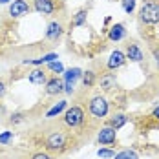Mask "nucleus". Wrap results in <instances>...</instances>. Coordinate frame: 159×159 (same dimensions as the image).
I'll list each match as a JSON object with an SVG mask.
<instances>
[{
    "label": "nucleus",
    "instance_id": "f257e3e1",
    "mask_svg": "<svg viewBox=\"0 0 159 159\" xmlns=\"http://www.w3.org/2000/svg\"><path fill=\"white\" fill-rule=\"evenodd\" d=\"M139 18L141 22L154 26L159 22V2L157 0H144L141 9H139Z\"/></svg>",
    "mask_w": 159,
    "mask_h": 159
},
{
    "label": "nucleus",
    "instance_id": "f03ea898",
    "mask_svg": "<svg viewBox=\"0 0 159 159\" xmlns=\"http://www.w3.org/2000/svg\"><path fill=\"white\" fill-rule=\"evenodd\" d=\"M88 110L92 113V117L95 119H104L110 111V104H108V99L104 95H95L90 99L88 102Z\"/></svg>",
    "mask_w": 159,
    "mask_h": 159
},
{
    "label": "nucleus",
    "instance_id": "7ed1b4c3",
    "mask_svg": "<svg viewBox=\"0 0 159 159\" xmlns=\"http://www.w3.org/2000/svg\"><path fill=\"white\" fill-rule=\"evenodd\" d=\"M68 141H70V137L64 132L57 130V132H51L46 137V148L49 152H62L68 148Z\"/></svg>",
    "mask_w": 159,
    "mask_h": 159
},
{
    "label": "nucleus",
    "instance_id": "20e7f679",
    "mask_svg": "<svg viewBox=\"0 0 159 159\" xmlns=\"http://www.w3.org/2000/svg\"><path fill=\"white\" fill-rule=\"evenodd\" d=\"M64 125L68 128H79L84 125V111L80 106H71L64 111Z\"/></svg>",
    "mask_w": 159,
    "mask_h": 159
},
{
    "label": "nucleus",
    "instance_id": "39448f33",
    "mask_svg": "<svg viewBox=\"0 0 159 159\" xmlns=\"http://www.w3.org/2000/svg\"><path fill=\"white\" fill-rule=\"evenodd\" d=\"M82 70L80 68H70L64 71V92L66 93H73L75 92V82L82 77Z\"/></svg>",
    "mask_w": 159,
    "mask_h": 159
},
{
    "label": "nucleus",
    "instance_id": "423d86ee",
    "mask_svg": "<svg viewBox=\"0 0 159 159\" xmlns=\"http://www.w3.org/2000/svg\"><path fill=\"white\" fill-rule=\"evenodd\" d=\"M97 141L99 144H104V146H111V144H115L117 141V130L111 126H102L99 130V134H97Z\"/></svg>",
    "mask_w": 159,
    "mask_h": 159
},
{
    "label": "nucleus",
    "instance_id": "0eeeda50",
    "mask_svg": "<svg viewBox=\"0 0 159 159\" xmlns=\"http://www.w3.org/2000/svg\"><path fill=\"white\" fill-rule=\"evenodd\" d=\"M125 62H126V53H123L121 49H115V51H111V53H110L106 66H108V70H110V71H115V70L123 68Z\"/></svg>",
    "mask_w": 159,
    "mask_h": 159
},
{
    "label": "nucleus",
    "instance_id": "6e6552de",
    "mask_svg": "<svg viewBox=\"0 0 159 159\" xmlns=\"http://www.w3.org/2000/svg\"><path fill=\"white\" fill-rule=\"evenodd\" d=\"M30 4L26 2V0H13L11 4H9V15L13 16V18H20V16L28 15L30 13Z\"/></svg>",
    "mask_w": 159,
    "mask_h": 159
},
{
    "label": "nucleus",
    "instance_id": "1a4fd4ad",
    "mask_svg": "<svg viewBox=\"0 0 159 159\" xmlns=\"http://www.w3.org/2000/svg\"><path fill=\"white\" fill-rule=\"evenodd\" d=\"M46 88V95H59V93H62L64 92V80L59 79V77H51L48 79V82L44 84Z\"/></svg>",
    "mask_w": 159,
    "mask_h": 159
},
{
    "label": "nucleus",
    "instance_id": "9d476101",
    "mask_svg": "<svg viewBox=\"0 0 159 159\" xmlns=\"http://www.w3.org/2000/svg\"><path fill=\"white\" fill-rule=\"evenodd\" d=\"M62 35H64V28H62V24H61V22H57V20L49 22V24H48V30H46V39H48V40L57 42Z\"/></svg>",
    "mask_w": 159,
    "mask_h": 159
},
{
    "label": "nucleus",
    "instance_id": "9b49d317",
    "mask_svg": "<svg viewBox=\"0 0 159 159\" xmlns=\"http://www.w3.org/2000/svg\"><path fill=\"white\" fill-rule=\"evenodd\" d=\"M33 7L37 13H42V15H51L55 11V0H33Z\"/></svg>",
    "mask_w": 159,
    "mask_h": 159
},
{
    "label": "nucleus",
    "instance_id": "f8f14e48",
    "mask_svg": "<svg viewBox=\"0 0 159 159\" xmlns=\"http://www.w3.org/2000/svg\"><path fill=\"white\" fill-rule=\"evenodd\" d=\"M28 79L31 84L35 86H42V84H46L48 82V77H46V71L42 70V68H35L30 71V75H28Z\"/></svg>",
    "mask_w": 159,
    "mask_h": 159
},
{
    "label": "nucleus",
    "instance_id": "ddd939ff",
    "mask_svg": "<svg viewBox=\"0 0 159 159\" xmlns=\"http://www.w3.org/2000/svg\"><path fill=\"white\" fill-rule=\"evenodd\" d=\"M126 37V30H125V24H113L108 31V39L111 42H119Z\"/></svg>",
    "mask_w": 159,
    "mask_h": 159
},
{
    "label": "nucleus",
    "instance_id": "4468645a",
    "mask_svg": "<svg viewBox=\"0 0 159 159\" xmlns=\"http://www.w3.org/2000/svg\"><path fill=\"white\" fill-rule=\"evenodd\" d=\"M126 59H130L132 62H143V59H144L143 49L139 48L137 44H128V48H126Z\"/></svg>",
    "mask_w": 159,
    "mask_h": 159
},
{
    "label": "nucleus",
    "instance_id": "2eb2a0df",
    "mask_svg": "<svg viewBox=\"0 0 159 159\" xmlns=\"http://www.w3.org/2000/svg\"><path fill=\"white\" fill-rule=\"evenodd\" d=\"M101 88L104 90V92H110L115 88V84H117V77H115V73H104V75H101Z\"/></svg>",
    "mask_w": 159,
    "mask_h": 159
},
{
    "label": "nucleus",
    "instance_id": "dca6fc26",
    "mask_svg": "<svg viewBox=\"0 0 159 159\" xmlns=\"http://www.w3.org/2000/svg\"><path fill=\"white\" fill-rule=\"evenodd\" d=\"M128 123V117L125 113H115V115H111L110 121H108V126L115 128V130H119V128H123L125 125Z\"/></svg>",
    "mask_w": 159,
    "mask_h": 159
},
{
    "label": "nucleus",
    "instance_id": "f3484780",
    "mask_svg": "<svg viewBox=\"0 0 159 159\" xmlns=\"http://www.w3.org/2000/svg\"><path fill=\"white\" fill-rule=\"evenodd\" d=\"M66 108H68V101H59L55 106H51V108L46 111V117H48V119H53V117L61 115L62 111H66Z\"/></svg>",
    "mask_w": 159,
    "mask_h": 159
},
{
    "label": "nucleus",
    "instance_id": "a211bd4d",
    "mask_svg": "<svg viewBox=\"0 0 159 159\" xmlns=\"http://www.w3.org/2000/svg\"><path fill=\"white\" fill-rule=\"evenodd\" d=\"M59 59V55L57 53H48V55H44V57H40V59H33V61H24V64H33V66H42V64H48L51 61H57Z\"/></svg>",
    "mask_w": 159,
    "mask_h": 159
},
{
    "label": "nucleus",
    "instance_id": "6ab92c4d",
    "mask_svg": "<svg viewBox=\"0 0 159 159\" xmlns=\"http://www.w3.org/2000/svg\"><path fill=\"white\" fill-rule=\"evenodd\" d=\"M95 80H97V77H95V73H93L92 70H86V71L82 73V82H84L86 88H92V86L95 84Z\"/></svg>",
    "mask_w": 159,
    "mask_h": 159
},
{
    "label": "nucleus",
    "instance_id": "aec40b11",
    "mask_svg": "<svg viewBox=\"0 0 159 159\" xmlns=\"http://www.w3.org/2000/svg\"><path fill=\"white\" fill-rule=\"evenodd\" d=\"M113 159H139V156H137V152H135V150L126 148V150H121L119 154H115V157H113Z\"/></svg>",
    "mask_w": 159,
    "mask_h": 159
},
{
    "label": "nucleus",
    "instance_id": "412c9836",
    "mask_svg": "<svg viewBox=\"0 0 159 159\" xmlns=\"http://www.w3.org/2000/svg\"><path fill=\"white\" fill-rule=\"evenodd\" d=\"M86 16H88V11L86 9H79L75 16H73V26H84L86 24Z\"/></svg>",
    "mask_w": 159,
    "mask_h": 159
},
{
    "label": "nucleus",
    "instance_id": "4be33fe9",
    "mask_svg": "<svg viewBox=\"0 0 159 159\" xmlns=\"http://www.w3.org/2000/svg\"><path fill=\"white\" fill-rule=\"evenodd\" d=\"M97 156L101 159H113L115 157V152H113L111 148H99V150H97Z\"/></svg>",
    "mask_w": 159,
    "mask_h": 159
},
{
    "label": "nucleus",
    "instance_id": "5701e85b",
    "mask_svg": "<svg viewBox=\"0 0 159 159\" xmlns=\"http://www.w3.org/2000/svg\"><path fill=\"white\" fill-rule=\"evenodd\" d=\"M135 0H121V6H123V9H125V13H134V9H135Z\"/></svg>",
    "mask_w": 159,
    "mask_h": 159
},
{
    "label": "nucleus",
    "instance_id": "b1692460",
    "mask_svg": "<svg viewBox=\"0 0 159 159\" xmlns=\"http://www.w3.org/2000/svg\"><path fill=\"white\" fill-rule=\"evenodd\" d=\"M48 68L53 71V73H64V66H62V62H59V61H51V62H48Z\"/></svg>",
    "mask_w": 159,
    "mask_h": 159
},
{
    "label": "nucleus",
    "instance_id": "393cba45",
    "mask_svg": "<svg viewBox=\"0 0 159 159\" xmlns=\"http://www.w3.org/2000/svg\"><path fill=\"white\" fill-rule=\"evenodd\" d=\"M11 139H13V132H4V134H0V144H7Z\"/></svg>",
    "mask_w": 159,
    "mask_h": 159
},
{
    "label": "nucleus",
    "instance_id": "a878e982",
    "mask_svg": "<svg viewBox=\"0 0 159 159\" xmlns=\"http://www.w3.org/2000/svg\"><path fill=\"white\" fill-rule=\"evenodd\" d=\"M22 121H24V115H22V113H13V115H11V123H13V125L22 123Z\"/></svg>",
    "mask_w": 159,
    "mask_h": 159
},
{
    "label": "nucleus",
    "instance_id": "bb28decb",
    "mask_svg": "<svg viewBox=\"0 0 159 159\" xmlns=\"http://www.w3.org/2000/svg\"><path fill=\"white\" fill-rule=\"evenodd\" d=\"M31 159H51V157H49L46 152H37V154H33L31 156Z\"/></svg>",
    "mask_w": 159,
    "mask_h": 159
},
{
    "label": "nucleus",
    "instance_id": "cd10ccee",
    "mask_svg": "<svg viewBox=\"0 0 159 159\" xmlns=\"http://www.w3.org/2000/svg\"><path fill=\"white\" fill-rule=\"evenodd\" d=\"M152 117H154V119H157V121H159V106H156V108L152 110Z\"/></svg>",
    "mask_w": 159,
    "mask_h": 159
},
{
    "label": "nucleus",
    "instance_id": "c85d7f7f",
    "mask_svg": "<svg viewBox=\"0 0 159 159\" xmlns=\"http://www.w3.org/2000/svg\"><path fill=\"white\" fill-rule=\"evenodd\" d=\"M154 59H156V62H157V66H159V48L154 49Z\"/></svg>",
    "mask_w": 159,
    "mask_h": 159
},
{
    "label": "nucleus",
    "instance_id": "c756f323",
    "mask_svg": "<svg viewBox=\"0 0 159 159\" xmlns=\"http://www.w3.org/2000/svg\"><path fill=\"white\" fill-rule=\"evenodd\" d=\"M4 93H6V84H4V82L0 80V97L4 95Z\"/></svg>",
    "mask_w": 159,
    "mask_h": 159
},
{
    "label": "nucleus",
    "instance_id": "7c9ffc66",
    "mask_svg": "<svg viewBox=\"0 0 159 159\" xmlns=\"http://www.w3.org/2000/svg\"><path fill=\"white\" fill-rule=\"evenodd\" d=\"M11 0H0V4H9Z\"/></svg>",
    "mask_w": 159,
    "mask_h": 159
}]
</instances>
